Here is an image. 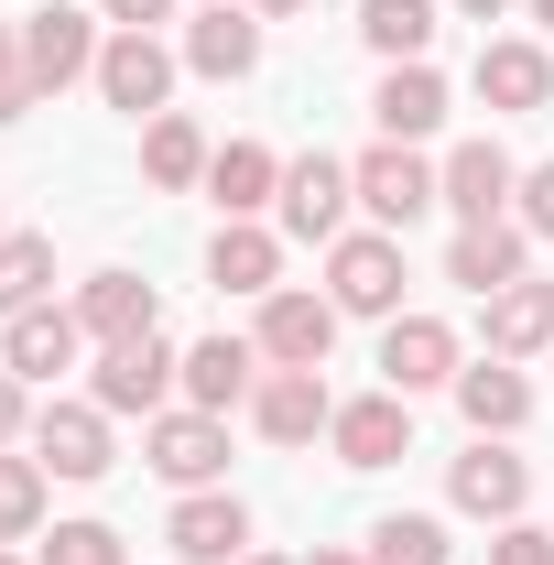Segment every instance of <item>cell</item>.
Returning a JSON list of instances; mask_svg holds the SVG:
<instances>
[{
    "label": "cell",
    "instance_id": "obj_29",
    "mask_svg": "<svg viewBox=\"0 0 554 565\" xmlns=\"http://www.w3.org/2000/svg\"><path fill=\"white\" fill-rule=\"evenodd\" d=\"M370 565H457V544L435 511H392V522H370Z\"/></svg>",
    "mask_w": 554,
    "mask_h": 565
},
{
    "label": "cell",
    "instance_id": "obj_16",
    "mask_svg": "<svg viewBox=\"0 0 554 565\" xmlns=\"http://www.w3.org/2000/svg\"><path fill=\"white\" fill-rule=\"evenodd\" d=\"M251 424H262L273 446H316V435L338 424V392H327L316 370H262V392H251Z\"/></svg>",
    "mask_w": 554,
    "mask_h": 565
},
{
    "label": "cell",
    "instance_id": "obj_33",
    "mask_svg": "<svg viewBox=\"0 0 554 565\" xmlns=\"http://www.w3.org/2000/svg\"><path fill=\"white\" fill-rule=\"evenodd\" d=\"M33 98H44V87H33V66H22V33H11V44H0V131H11V120H33Z\"/></svg>",
    "mask_w": 554,
    "mask_h": 565
},
{
    "label": "cell",
    "instance_id": "obj_1",
    "mask_svg": "<svg viewBox=\"0 0 554 565\" xmlns=\"http://www.w3.org/2000/svg\"><path fill=\"white\" fill-rule=\"evenodd\" d=\"M348 185H359V207L381 217V228H392V239H403V228H414L424 207H446V174H435V163H424L414 141H370V152H359V163H348Z\"/></svg>",
    "mask_w": 554,
    "mask_h": 565
},
{
    "label": "cell",
    "instance_id": "obj_26",
    "mask_svg": "<svg viewBox=\"0 0 554 565\" xmlns=\"http://www.w3.org/2000/svg\"><path fill=\"white\" fill-rule=\"evenodd\" d=\"M370 120H381V141L446 131V76H435V66H392V76H381V98H370Z\"/></svg>",
    "mask_w": 554,
    "mask_h": 565
},
{
    "label": "cell",
    "instance_id": "obj_44",
    "mask_svg": "<svg viewBox=\"0 0 554 565\" xmlns=\"http://www.w3.org/2000/svg\"><path fill=\"white\" fill-rule=\"evenodd\" d=\"M0 239H11V228H0Z\"/></svg>",
    "mask_w": 554,
    "mask_h": 565
},
{
    "label": "cell",
    "instance_id": "obj_2",
    "mask_svg": "<svg viewBox=\"0 0 554 565\" xmlns=\"http://www.w3.org/2000/svg\"><path fill=\"white\" fill-rule=\"evenodd\" d=\"M327 305L338 316H403V239L392 228H348L338 250H327Z\"/></svg>",
    "mask_w": 554,
    "mask_h": 565
},
{
    "label": "cell",
    "instance_id": "obj_30",
    "mask_svg": "<svg viewBox=\"0 0 554 565\" xmlns=\"http://www.w3.org/2000/svg\"><path fill=\"white\" fill-rule=\"evenodd\" d=\"M44 282H55V239H44V228H11V239H0V316L44 305Z\"/></svg>",
    "mask_w": 554,
    "mask_h": 565
},
{
    "label": "cell",
    "instance_id": "obj_25",
    "mask_svg": "<svg viewBox=\"0 0 554 565\" xmlns=\"http://www.w3.org/2000/svg\"><path fill=\"white\" fill-rule=\"evenodd\" d=\"M207 196H217V217H262V207L283 196V152H262V141L207 152Z\"/></svg>",
    "mask_w": 554,
    "mask_h": 565
},
{
    "label": "cell",
    "instance_id": "obj_5",
    "mask_svg": "<svg viewBox=\"0 0 554 565\" xmlns=\"http://www.w3.org/2000/svg\"><path fill=\"white\" fill-rule=\"evenodd\" d=\"M273 207H283V228H294V239H327V250H338V239H348V207H359V185H348L338 152H294Z\"/></svg>",
    "mask_w": 554,
    "mask_h": 565
},
{
    "label": "cell",
    "instance_id": "obj_14",
    "mask_svg": "<svg viewBox=\"0 0 554 565\" xmlns=\"http://www.w3.org/2000/svg\"><path fill=\"white\" fill-rule=\"evenodd\" d=\"M435 174H446V207H457V228H479V217H511V196H522V163H511L500 141H457Z\"/></svg>",
    "mask_w": 554,
    "mask_h": 565
},
{
    "label": "cell",
    "instance_id": "obj_34",
    "mask_svg": "<svg viewBox=\"0 0 554 565\" xmlns=\"http://www.w3.org/2000/svg\"><path fill=\"white\" fill-rule=\"evenodd\" d=\"M511 217H522L533 239H554V163H533V174H522V196H511Z\"/></svg>",
    "mask_w": 554,
    "mask_h": 565
},
{
    "label": "cell",
    "instance_id": "obj_3",
    "mask_svg": "<svg viewBox=\"0 0 554 565\" xmlns=\"http://www.w3.org/2000/svg\"><path fill=\"white\" fill-rule=\"evenodd\" d=\"M141 468L174 479V490H217V479H228V414H196V403L152 414L141 424Z\"/></svg>",
    "mask_w": 554,
    "mask_h": 565
},
{
    "label": "cell",
    "instance_id": "obj_17",
    "mask_svg": "<svg viewBox=\"0 0 554 565\" xmlns=\"http://www.w3.org/2000/svg\"><path fill=\"white\" fill-rule=\"evenodd\" d=\"M163 544H174L185 565H239L251 555V511H239L228 490H185L174 522H163Z\"/></svg>",
    "mask_w": 554,
    "mask_h": 565
},
{
    "label": "cell",
    "instance_id": "obj_39",
    "mask_svg": "<svg viewBox=\"0 0 554 565\" xmlns=\"http://www.w3.org/2000/svg\"><path fill=\"white\" fill-rule=\"evenodd\" d=\"M251 11H262V22H294V11H305V0H251Z\"/></svg>",
    "mask_w": 554,
    "mask_h": 565
},
{
    "label": "cell",
    "instance_id": "obj_19",
    "mask_svg": "<svg viewBox=\"0 0 554 565\" xmlns=\"http://www.w3.org/2000/svg\"><path fill=\"white\" fill-rule=\"evenodd\" d=\"M457 414H468V435H522V424H533L522 359H468V370H457Z\"/></svg>",
    "mask_w": 554,
    "mask_h": 565
},
{
    "label": "cell",
    "instance_id": "obj_22",
    "mask_svg": "<svg viewBox=\"0 0 554 565\" xmlns=\"http://www.w3.org/2000/svg\"><path fill=\"white\" fill-rule=\"evenodd\" d=\"M185 66H196V76H251V66H262V11L207 0V11L185 22Z\"/></svg>",
    "mask_w": 554,
    "mask_h": 565
},
{
    "label": "cell",
    "instance_id": "obj_36",
    "mask_svg": "<svg viewBox=\"0 0 554 565\" xmlns=\"http://www.w3.org/2000/svg\"><path fill=\"white\" fill-rule=\"evenodd\" d=\"M22 392H33V381H11V370H0V446H22V435H33V403H22Z\"/></svg>",
    "mask_w": 554,
    "mask_h": 565
},
{
    "label": "cell",
    "instance_id": "obj_31",
    "mask_svg": "<svg viewBox=\"0 0 554 565\" xmlns=\"http://www.w3.org/2000/svg\"><path fill=\"white\" fill-rule=\"evenodd\" d=\"M33 522H44V457L0 446V544H22Z\"/></svg>",
    "mask_w": 554,
    "mask_h": 565
},
{
    "label": "cell",
    "instance_id": "obj_7",
    "mask_svg": "<svg viewBox=\"0 0 554 565\" xmlns=\"http://www.w3.org/2000/svg\"><path fill=\"white\" fill-rule=\"evenodd\" d=\"M251 349L273 359V370H327V349H338V305L283 282V294H262V338H251Z\"/></svg>",
    "mask_w": 554,
    "mask_h": 565
},
{
    "label": "cell",
    "instance_id": "obj_40",
    "mask_svg": "<svg viewBox=\"0 0 554 565\" xmlns=\"http://www.w3.org/2000/svg\"><path fill=\"white\" fill-rule=\"evenodd\" d=\"M457 11H468V22H500V11H511V0H457Z\"/></svg>",
    "mask_w": 554,
    "mask_h": 565
},
{
    "label": "cell",
    "instance_id": "obj_41",
    "mask_svg": "<svg viewBox=\"0 0 554 565\" xmlns=\"http://www.w3.org/2000/svg\"><path fill=\"white\" fill-rule=\"evenodd\" d=\"M522 11H533V22H544V33H554V0H522Z\"/></svg>",
    "mask_w": 554,
    "mask_h": 565
},
{
    "label": "cell",
    "instance_id": "obj_18",
    "mask_svg": "<svg viewBox=\"0 0 554 565\" xmlns=\"http://www.w3.org/2000/svg\"><path fill=\"white\" fill-rule=\"evenodd\" d=\"M76 327H87L98 349H120V338H152V327H163V305H152L141 273H87L76 282Z\"/></svg>",
    "mask_w": 554,
    "mask_h": 565
},
{
    "label": "cell",
    "instance_id": "obj_9",
    "mask_svg": "<svg viewBox=\"0 0 554 565\" xmlns=\"http://www.w3.org/2000/svg\"><path fill=\"white\" fill-rule=\"evenodd\" d=\"M327 446H338V468H392V457H414V403L403 392H359V403H338Z\"/></svg>",
    "mask_w": 554,
    "mask_h": 565
},
{
    "label": "cell",
    "instance_id": "obj_28",
    "mask_svg": "<svg viewBox=\"0 0 554 565\" xmlns=\"http://www.w3.org/2000/svg\"><path fill=\"white\" fill-rule=\"evenodd\" d=\"M141 174H152V185H207V131H196L185 109L141 120Z\"/></svg>",
    "mask_w": 554,
    "mask_h": 565
},
{
    "label": "cell",
    "instance_id": "obj_8",
    "mask_svg": "<svg viewBox=\"0 0 554 565\" xmlns=\"http://www.w3.org/2000/svg\"><path fill=\"white\" fill-rule=\"evenodd\" d=\"M76 349H87V327H76L66 305H22V316H0V370H11V381H66Z\"/></svg>",
    "mask_w": 554,
    "mask_h": 565
},
{
    "label": "cell",
    "instance_id": "obj_10",
    "mask_svg": "<svg viewBox=\"0 0 554 565\" xmlns=\"http://www.w3.org/2000/svg\"><path fill=\"white\" fill-rule=\"evenodd\" d=\"M22 446L44 457V479H109V414L98 403H44Z\"/></svg>",
    "mask_w": 554,
    "mask_h": 565
},
{
    "label": "cell",
    "instance_id": "obj_4",
    "mask_svg": "<svg viewBox=\"0 0 554 565\" xmlns=\"http://www.w3.org/2000/svg\"><path fill=\"white\" fill-rule=\"evenodd\" d=\"M163 392H185V359L163 349V327L152 338H120V349H98V381H87V403L98 414H163Z\"/></svg>",
    "mask_w": 554,
    "mask_h": 565
},
{
    "label": "cell",
    "instance_id": "obj_20",
    "mask_svg": "<svg viewBox=\"0 0 554 565\" xmlns=\"http://www.w3.org/2000/svg\"><path fill=\"white\" fill-rule=\"evenodd\" d=\"M251 392H262V349L251 338H196L185 349V403L196 414H239Z\"/></svg>",
    "mask_w": 554,
    "mask_h": 565
},
{
    "label": "cell",
    "instance_id": "obj_24",
    "mask_svg": "<svg viewBox=\"0 0 554 565\" xmlns=\"http://www.w3.org/2000/svg\"><path fill=\"white\" fill-rule=\"evenodd\" d=\"M533 349H554V282H500L489 294V359H533Z\"/></svg>",
    "mask_w": 554,
    "mask_h": 565
},
{
    "label": "cell",
    "instance_id": "obj_27",
    "mask_svg": "<svg viewBox=\"0 0 554 565\" xmlns=\"http://www.w3.org/2000/svg\"><path fill=\"white\" fill-rule=\"evenodd\" d=\"M359 44H370L381 66H424V44H435V0H359Z\"/></svg>",
    "mask_w": 554,
    "mask_h": 565
},
{
    "label": "cell",
    "instance_id": "obj_15",
    "mask_svg": "<svg viewBox=\"0 0 554 565\" xmlns=\"http://www.w3.org/2000/svg\"><path fill=\"white\" fill-rule=\"evenodd\" d=\"M22 66H33V87H76V76H98V11H33L22 22Z\"/></svg>",
    "mask_w": 554,
    "mask_h": 565
},
{
    "label": "cell",
    "instance_id": "obj_37",
    "mask_svg": "<svg viewBox=\"0 0 554 565\" xmlns=\"http://www.w3.org/2000/svg\"><path fill=\"white\" fill-rule=\"evenodd\" d=\"M163 11H174V0H98V22H109V33H152Z\"/></svg>",
    "mask_w": 554,
    "mask_h": 565
},
{
    "label": "cell",
    "instance_id": "obj_21",
    "mask_svg": "<svg viewBox=\"0 0 554 565\" xmlns=\"http://www.w3.org/2000/svg\"><path fill=\"white\" fill-rule=\"evenodd\" d=\"M479 98H489V109H554V55L533 44V33L479 44Z\"/></svg>",
    "mask_w": 554,
    "mask_h": 565
},
{
    "label": "cell",
    "instance_id": "obj_6",
    "mask_svg": "<svg viewBox=\"0 0 554 565\" xmlns=\"http://www.w3.org/2000/svg\"><path fill=\"white\" fill-rule=\"evenodd\" d=\"M457 370L468 359H457V327L446 316H392L381 327V392H403V403L414 392H457Z\"/></svg>",
    "mask_w": 554,
    "mask_h": 565
},
{
    "label": "cell",
    "instance_id": "obj_38",
    "mask_svg": "<svg viewBox=\"0 0 554 565\" xmlns=\"http://www.w3.org/2000/svg\"><path fill=\"white\" fill-rule=\"evenodd\" d=\"M305 565H370V555H348V544H316V555H305Z\"/></svg>",
    "mask_w": 554,
    "mask_h": 565
},
{
    "label": "cell",
    "instance_id": "obj_23",
    "mask_svg": "<svg viewBox=\"0 0 554 565\" xmlns=\"http://www.w3.org/2000/svg\"><path fill=\"white\" fill-rule=\"evenodd\" d=\"M207 282H217V294H283V239H273V228H251V217H217Z\"/></svg>",
    "mask_w": 554,
    "mask_h": 565
},
{
    "label": "cell",
    "instance_id": "obj_32",
    "mask_svg": "<svg viewBox=\"0 0 554 565\" xmlns=\"http://www.w3.org/2000/svg\"><path fill=\"white\" fill-rule=\"evenodd\" d=\"M44 565H120V533H109V522H55Z\"/></svg>",
    "mask_w": 554,
    "mask_h": 565
},
{
    "label": "cell",
    "instance_id": "obj_12",
    "mask_svg": "<svg viewBox=\"0 0 554 565\" xmlns=\"http://www.w3.org/2000/svg\"><path fill=\"white\" fill-rule=\"evenodd\" d=\"M533 273V228H522V217H479V228H457V239H446V282H468V294H500V282H522Z\"/></svg>",
    "mask_w": 554,
    "mask_h": 565
},
{
    "label": "cell",
    "instance_id": "obj_35",
    "mask_svg": "<svg viewBox=\"0 0 554 565\" xmlns=\"http://www.w3.org/2000/svg\"><path fill=\"white\" fill-rule=\"evenodd\" d=\"M489 565H554V533H533V522H500Z\"/></svg>",
    "mask_w": 554,
    "mask_h": 565
},
{
    "label": "cell",
    "instance_id": "obj_43",
    "mask_svg": "<svg viewBox=\"0 0 554 565\" xmlns=\"http://www.w3.org/2000/svg\"><path fill=\"white\" fill-rule=\"evenodd\" d=\"M0 565H22V555H0Z\"/></svg>",
    "mask_w": 554,
    "mask_h": 565
},
{
    "label": "cell",
    "instance_id": "obj_11",
    "mask_svg": "<svg viewBox=\"0 0 554 565\" xmlns=\"http://www.w3.org/2000/svg\"><path fill=\"white\" fill-rule=\"evenodd\" d=\"M98 98L131 109V120H163V98H174V55H163L152 33H109V44H98Z\"/></svg>",
    "mask_w": 554,
    "mask_h": 565
},
{
    "label": "cell",
    "instance_id": "obj_13",
    "mask_svg": "<svg viewBox=\"0 0 554 565\" xmlns=\"http://www.w3.org/2000/svg\"><path fill=\"white\" fill-rule=\"evenodd\" d=\"M446 500H457V511H479V522H522V500H533V468H522L500 435H479V446L446 468Z\"/></svg>",
    "mask_w": 554,
    "mask_h": 565
},
{
    "label": "cell",
    "instance_id": "obj_42",
    "mask_svg": "<svg viewBox=\"0 0 554 565\" xmlns=\"http://www.w3.org/2000/svg\"><path fill=\"white\" fill-rule=\"evenodd\" d=\"M239 565H283V555H239Z\"/></svg>",
    "mask_w": 554,
    "mask_h": 565
}]
</instances>
